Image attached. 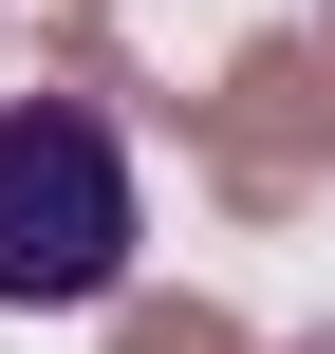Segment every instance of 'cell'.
<instances>
[{"label":"cell","instance_id":"3957f363","mask_svg":"<svg viewBox=\"0 0 335 354\" xmlns=\"http://www.w3.org/2000/svg\"><path fill=\"white\" fill-rule=\"evenodd\" d=\"M131 354H242V317H205V299H149V317H131Z\"/></svg>","mask_w":335,"mask_h":354},{"label":"cell","instance_id":"7a4b0ae2","mask_svg":"<svg viewBox=\"0 0 335 354\" xmlns=\"http://www.w3.org/2000/svg\"><path fill=\"white\" fill-rule=\"evenodd\" d=\"M205 112V168H224V205H317V168H335V75H317V37H242L224 56V93H186Z\"/></svg>","mask_w":335,"mask_h":354},{"label":"cell","instance_id":"277c9868","mask_svg":"<svg viewBox=\"0 0 335 354\" xmlns=\"http://www.w3.org/2000/svg\"><path fill=\"white\" fill-rule=\"evenodd\" d=\"M317 75H335V19H317Z\"/></svg>","mask_w":335,"mask_h":354},{"label":"cell","instance_id":"6da1fadb","mask_svg":"<svg viewBox=\"0 0 335 354\" xmlns=\"http://www.w3.org/2000/svg\"><path fill=\"white\" fill-rule=\"evenodd\" d=\"M131 280V149L93 93H0V299H112Z\"/></svg>","mask_w":335,"mask_h":354}]
</instances>
